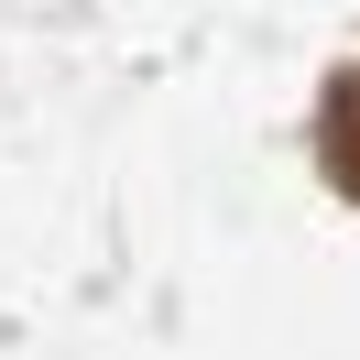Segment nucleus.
<instances>
[{"instance_id": "f257e3e1", "label": "nucleus", "mask_w": 360, "mask_h": 360, "mask_svg": "<svg viewBox=\"0 0 360 360\" xmlns=\"http://www.w3.org/2000/svg\"><path fill=\"white\" fill-rule=\"evenodd\" d=\"M316 153H328V186L338 197H360V66L328 88V110H316Z\"/></svg>"}]
</instances>
